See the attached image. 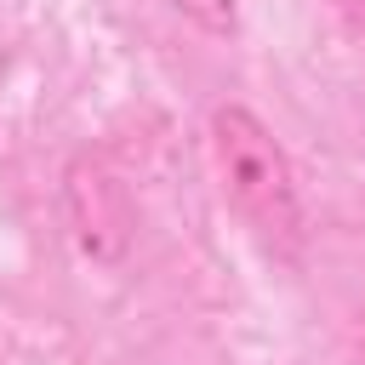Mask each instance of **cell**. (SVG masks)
Segmentation results:
<instances>
[{
    "label": "cell",
    "instance_id": "obj_3",
    "mask_svg": "<svg viewBox=\"0 0 365 365\" xmlns=\"http://www.w3.org/2000/svg\"><path fill=\"white\" fill-rule=\"evenodd\" d=\"M177 17H188L205 34H234L240 29V0H165Z\"/></svg>",
    "mask_w": 365,
    "mask_h": 365
},
{
    "label": "cell",
    "instance_id": "obj_1",
    "mask_svg": "<svg viewBox=\"0 0 365 365\" xmlns=\"http://www.w3.org/2000/svg\"><path fill=\"white\" fill-rule=\"evenodd\" d=\"M211 154H217L228 205L257 228L262 245L297 257L308 240V217H302V188L291 171V154L274 137V125L245 103H217L211 108Z\"/></svg>",
    "mask_w": 365,
    "mask_h": 365
},
{
    "label": "cell",
    "instance_id": "obj_2",
    "mask_svg": "<svg viewBox=\"0 0 365 365\" xmlns=\"http://www.w3.org/2000/svg\"><path fill=\"white\" fill-rule=\"evenodd\" d=\"M63 211L86 257L120 262L137 240V200L125 188V171L103 148H80L63 165Z\"/></svg>",
    "mask_w": 365,
    "mask_h": 365
}]
</instances>
